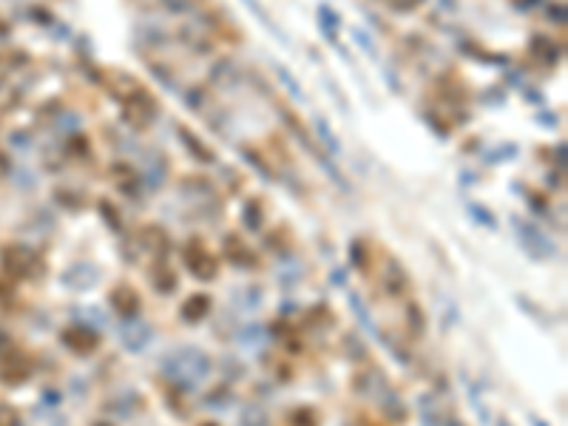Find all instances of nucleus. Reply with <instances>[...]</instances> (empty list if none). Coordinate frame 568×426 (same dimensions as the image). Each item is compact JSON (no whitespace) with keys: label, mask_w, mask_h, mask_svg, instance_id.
<instances>
[{"label":"nucleus","mask_w":568,"mask_h":426,"mask_svg":"<svg viewBox=\"0 0 568 426\" xmlns=\"http://www.w3.org/2000/svg\"><path fill=\"white\" fill-rule=\"evenodd\" d=\"M440 426H460L458 420H446V423H440Z\"/></svg>","instance_id":"7c9ffc66"},{"label":"nucleus","mask_w":568,"mask_h":426,"mask_svg":"<svg viewBox=\"0 0 568 426\" xmlns=\"http://www.w3.org/2000/svg\"><path fill=\"white\" fill-rule=\"evenodd\" d=\"M108 301H111V307L116 313H123L125 318H136V313H139V296H136V290L134 287H116L111 296H108Z\"/></svg>","instance_id":"6e6552de"},{"label":"nucleus","mask_w":568,"mask_h":426,"mask_svg":"<svg viewBox=\"0 0 568 426\" xmlns=\"http://www.w3.org/2000/svg\"><path fill=\"white\" fill-rule=\"evenodd\" d=\"M154 287H156L159 293H174V290H176V276H174L168 267L154 270Z\"/></svg>","instance_id":"a211bd4d"},{"label":"nucleus","mask_w":568,"mask_h":426,"mask_svg":"<svg viewBox=\"0 0 568 426\" xmlns=\"http://www.w3.org/2000/svg\"><path fill=\"white\" fill-rule=\"evenodd\" d=\"M239 426H270V420H267V412L262 407L247 404L239 412Z\"/></svg>","instance_id":"ddd939ff"},{"label":"nucleus","mask_w":568,"mask_h":426,"mask_svg":"<svg viewBox=\"0 0 568 426\" xmlns=\"http://www.w3.org/2000/svg\"><path fill=\"white\" fill-rule=\"evenodd\" d=\"M245 227H247V230H258V227H262V216H258V202H247V205H245Z\"/></svg>","instance_id":"5701e85b"},{"label":"nucleus","mask_w":568,"mask_h":426,"mask_svg":"<svg viewBox=\"0 0 568 426\" xmlns=\"http://www.w3.org/2000/svg\"><path fill=\"white\" fill-rule=\"evenodd\" d=\"M349 258H352L355 267H364V245H361V242L349 245Z\"/></svg>","instance_id":"bb28decb"},{"label":"nucleus","mask_w":568,"mask_h":426,"mask_svg":"<svg viewBox=\"0 0 568 426\" xmlns=\"http://www.w3.org/2000/svg\"><path fill=\"white\" fill-rule=\"evenodd\" d=\"M162 372L182 389H196L210 375V358L199 347H179L162 358Z\"/></svg>","instance_id":"f257e3e1"},{"label":"nucleus","mask_w":568,"mask_h":426,"mask_svg":"<svg viewBox=\"0 0 568 426\" xmlns=\"http://www.w3.org/2000/svg\"><path fill=\"white\" fill-rule=\"evenodd\" d=\"M318 29H321V34H324L327 40H336V32L341 29V17H338V12L329 6V3H321V6H318Z\"/></svg>","instance_id":"9b49d317"},{"label":"nucleus","mask_w":568,"mask_h":426,"mask_svg":"<svg viewBox=\"0 0 568 426\" xmlns=\"http://www.w3.org/2000/svg\"><path fill=\"white\" fill-rule=\"evenodd\" d=\"M0 426H17V412L6 404H0Z\"/></svg>","instance_id":"a878e982"},{"label":"nucleus","mask_w":568,"mask_h":426,"mask_svg":"<svg viewBox=\"0 0 568 426\" xmlns=\"http://www.w3.org/2000/svg\"><path fill=\"white\" fill-rule=\"evenodd\" d=\"M407 316H409V321H412V333H423V313L418 310L415 304L407 307Z\"/></svg>","instance_id":"393cba45"},{"label":"nucleus","mask_w":568,"mask_h":426,"mask_svg":"<svg viewBox=\"0 0 568 426\" xmlns=\"http://www.w3.org/2000/svg\"><path fill=\"white\" fill-rule=\"evenodd\" d=\"M207 313H210V298H207L205 293L191 296V298H187V301L182 304V310H179L182 321H187V324H196V321H202Z\"/></svg>","instance_id":"9d476101"},{"label":"nucleus","mask_w":568,"mask_h":426,"mask_svg":"<svg viewBox=\"0 0 568 426\" xmlns=\"http://www.w3.org/2000/svg\"><path fill=\"white\" fill-rule=\"evenodd\" d=\"M225 256H230V262L236 265V267H253L256 262H253V253H247L245 250V245L236 239V236H230V239H225Z\"/></svg>","instance_id":"f8f14e48"},{"label":"nucleus","mask_w":568,"mask_h":426,"mask_svg":"<svg viewBox=\"0 0 568 426\" xmlns=\"http://www.w3.org/2000/svg\"><path fill=\"white\" fill-rule=\"evenodd\" d=\"M245 344H258V341H262L265 338V327L262 324H250L247 329H245V333L239 336Z\"/></svg>","instance_id":"b1692460"},{"label":"nucleus","mask_w":568,"mask_h":426,"mask_svg":"<svg viewBox=\"0 0 568 426\" xmlns=\"http://www.w3.org/2000/svg\"><path fill=\"white\" fill-rule=\"evenodd\" d=\"M500 426H509V423H506V420H500Z\"/></svg>","instance_id":"473e14b6"},{"label":"nucleus","mask_w":568,"mask_h":426,"mask_svg":"<svg viewBox=\"0 0 568 426\" xmlns=\"http://www.w3.org/2000/svg\"><path fill=\"white\" fill-rule=\"evenodd\" d=\"M245 3H247V6H250V12H253V14H256V17H258V20H262V23H265V26H267V29H270V32H273V34H276V37H278V40H281V43H287V40H284V37H281V34H278V29H276V23H273V20H270V17H267V12H265V9H262V6H258V3H256V0H245Z\"/></svg>","instance_id":"4be33fe9"},{"label":"nucleus","mask_w":568,"mask_h":426,"mask_svg":"<svg viewBox=\"0 0 568 426\" xmlns=\"http://www.w3.org/2000/svg\"><path fill=\"white\" fill-rule=\"evenodd\" d=\"M352 40L361 45V49L367 52V57H372V60H378V49H375V43L369 40V34L364 32V29H352Z\"/></svg>","instance_id":"412c9836"},{"label":"nucleus","mask_w":568,"mask_h":426,"mask_svg":"<svg viewBox=\"0 0 568 426\" xmlns=\"http://www.w3.org/2000/svg\"><path fill=\"white\" fill-rule=\"evenodd\" d=\"M349 307H352V313L358 316V321H361V327L367 329V333H378L375 329V324H372V318H369V313H367V307H364V301H361V296L358 293H349Z\"/></svg>","instance_id":"dca6fc26"},{"label":"nucleus","mask_w":568,"mask_h":426,"mask_svg":"<svg viewBox=\"0 0 568 426\" xmlns=\"http://www.w3.org/2000/svg\"><path fill=\"white\" fill-rule=\"evenodd\" d=\"M355 389L361 392V398H381V392H387L389 384H387V378L378 369H369V372H364L358 378V381H355Z\"/></svg>","instance_id":"1a4fd4ad"},{"label":"nucleus","mask_w":568,"mask_h":426,"mask_svg":"<svg viewBox=\"0 0 568 426\" xmlns=\"http://www.w3.org/2000/svg\"><path fill=\"white\" fill-rule=\"evenodd\" d=\"M511 225H514V230H517V242L529 250V256H534V258H551V256L557 253L554 242H551L540 227H534L531 222L520 219V216H511Z\"/></svg>","instance_id":"f03ea898"},{"label":"nucleus","mask_w":568,"mask_h":426,"mask_svg":"<svg viewBox=\"0 0 568 426\" xmlns=\"http://www.w3.org/2000/svg\"><path fill=\"white\" fill-rule=\"evenodd\" d=\"M199 426H219V423H213V420H205V423H199Z\"/></svg>","instance_id":"2f4dec72"},{"label":"nucleus","mask_w":568,"mask_h":426,"mask_svg":"<svg viewBox=\"0 0 568 426\" xmlns=\"http://www.w3.org/2000/svg\"><path fill=\"white\" fill-rule=\"evenodd\" d=\"M97 426H108V423H97Z\"/></svg>","instance_id":"72a5a7b5"},{"label":"nucleus","mask_w":568,"mask_h":426,"mask_svg":"<svg viewBox=\"0 0 568 426\" xmlns=\"http://www.w3.org/2000/svg\"><path fill=\"white\" fill-rule=\"evenodd\" d=\"M284 426H318V412L313 407H298L284 420Z\"/></svg>","instance_id":"4468645a"},{"label":"nucleus","mask_w":568,"mask_h":426,"mask_svg":"<svg viewBox=\"0 0 568 426\" xmlns=\"http://www.w3.org/2000/svg\"><path fill=\"white\" fill-rule=\"evenodd\" d=\"M384 278L389 281L387 287H389L392 296H400V293L407 290V276H404V270H400L395 262H387V276H384Z\"/></svg>","instance_id":"2eb2a0df"},{"label":"nucleus","mask_w":568,"mask_h":426,"mask_svg":"<svg viewBox=\"0 0 568 426\" xmlns=\"http://www.w3.org/2000/svg\"><path fill=\"white\" fill-rule=\"evenodd\" d=\"M466 210H469V216L475 219L478 225H483V227H489V230L497 227V219L491 216V210H489V207H483V205H478V202H469Z\"/></svg>","instance_id":"f3484780"},{"label":"nucleus","mask_w":568,"mask_h":426,"mask_svg":"<svg viewBox=\"0 0 568 426\" xmlns=\"http://www.w3.org/2000/svg\"><path fill=\"white\" fill-rule=\"evenodd\" d=\"M120 338H123V347L128 352H142L154 341V327L145 321H136V318H125V324L120 329Z\"/></svg>","instance_id":"39448f33"},{"label":"nucleus","mask_w":568,"mask_h":426,"mask_svg":"<svg viewBox=\"0 0 568 426\" xmlns=\"http://www.w3.org/2000/svg\"><path fill=\"white\" fill-rule=\"evenodd\" d=\"M333 284H338V287H341V284H344V270H336V273H333Z\"/></svg>","instance_id":"c85d7f7f"},{"label":"nucleus","mask_w":568,"mask_h":426,"mask_svg":"<svg viewBox=\"0 0 568 426\" xmlns=\"http://www.w3.org/2000/svg\"><path fill=\"white\" fill-rule=\"evenodd\" d=\"M554 120H557L554 114H540V125H546V128H554V125H557Z\"/></svg>","instance_id":"cd10ccee"},{"label":"nucleus","mask_w":568,"mask_h":426,"mask_svg":"<svg viewBox=\"0 0 568 426\" xmlns=\"http://www.w3.org/2000/svg\"><path fill=\"white\" fill-rule=\"evenodd\" d=\"M185 265H187V270H191L199 281H210L213 276L219 273V262H216V256H210V253H205L202 247H187V253H185Z\"/></svg>","instance_id":"423d86ee"},{"label":"nucleus","mask_w":568,"mask_h":426,"mask_svg":"<svg viewBox=\"0 0 568 426\" xmlns=\"http://www.w3.org/2000/svg\"><path fill=\"white\" fill-rule=\"evenodd\" d=\"M60 341H63L71 352H83V355H88V352L97 349V344H100V333H97V329H94L91 324H71V327H65L63 333H60Z\"/></svg>","instance_id":"7ed1b4c3"},{"label":"nucleus","mask_w":568,"mask_h":426,"mask_svg":"<svg viewBox=\"0 0 568 426\" xmlns=\"http://www.w3.org/2000/svg\"><path fill=\"white\" fill-rule=\"evenodd\" d=\"M276 74H278V80H281L284 85H287V91L293 94V97H296L298 103H304V91H301V85L296 83V77L290 74V71L284 68V65H278V63H276Z\"/></svg>","instance_id":"6ab92c4d"},{"label":"nucleus","mask_w":568,"mask_h":426,"mask_svg":"<svg viewBox=\"0 0 568 426\" xmlns=\"http://www.w3.org/2000/svg\"><path fill=\"white\" fill-rule=\"evenodd\" d=\"M316 131H318V136L324 139V145H327V151H333V154H338V151H341V142H338V136H336L333 131H329V128H327V123L321 120V116H318V120H316Z\"/></svg>","instance_id":"aec40b11"},{"label":"nucleus","mask_w":568,"mask_h":426,"mask_svg":"<svg viewBox=\"0 0 568 426\" xmlns=\"http://www.w3.org/2000/svg\"><path fill=\"white\" fill-rule=\"evenodd\" d=\"M531 426H549V423L542 420V418H537V415H531Z\"/></svg>","instance_id":"c756f323"},{"label":"nucleus","mask_w":568,"mask_h":426,"mask_svg":"<svg viewBox=\"0 0 568 426\" xmlns=\"http://www.w3.org/2000/svg\"><path fill=\"white\" fill-rule=\"evenodd\" d=\"M6 267L14 273V276H23V278H29V276H43V262H40V256L29 247H12L6 250Z\"/></svg>","instance_id":"20e7f679"},{"label":"nucleus","mask_w":568,"mask_h":426,"mask_svg":"<svg viewBox=\"0 0 568 426\" xmlns=\"http://www.w3.org/2000/svg\"><path fill=\"white\" fill-rule=\"evenodd\" d=\"M97 281H100V270L91 262H77L63 273V284L71 290H91Z\"/></svg>","instance_id":"0eeeda50"}]
</instances>
